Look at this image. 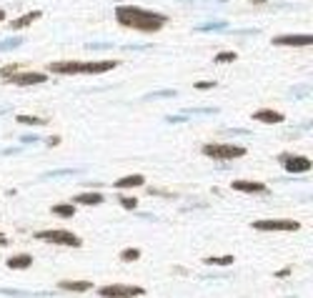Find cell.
<instances>
[{"mask_svg":"<svg viewBox=\"0 0 313 298\" xmlns=\"http://www.w3.org/2000/svg\"><path fill=\"white\" fill-rule=\"evenodd\" d=\"M115 20L118 25L130 28V31H141V33H158L168 23V18L160 16V13L136 8V5H121L115 10Z\"/></svg>","mask_w":313,"mask_h":298,"instance_id":"cell-1","label":"cell"},{"mask_svg":"<svg viewBox=\"0 0 313 298\" xmlns=\"http://www.w3.org/2000/svg\"><path fill=\"white\" fill-rule=\"evenodd\" d=\"M118 63L115 61H95V63H80V61H55L48 65L50 73H61V76H80V73H88V76H100V73L113 70Z\"/></svg>","mask_w":313,"mask_h":298,"instance_id":"cell-2","label":"cell"},{"mask_svg":"<svg viewBox=\"0 0 313 298\" xmlns=\"http://www.w3.org/2000/svg\"><path fill=\"white\" fill-rule=\"evenodd\" d=\"M203 156L216 158V160H235L246 156L243 145H231V143H208L203 145Z\"/></svg>","mask_w":313,"mask_h":298,"instance_id":"cell-3","label":"cell"},{"mask_svg":"<svg viewBox=\"0 0 313 298\" xmlns=\"http://www.w3.org/2000/svg\"><path fill=\"white\" fill-rule=\"evenodd\" d=\"M35 238L55 243V246H70V248H78L83 243L80 238L76 233H70V231H40V233H35Z\"/></svg>","mask_w":313,"mask_h":298,"instance_id":"cell-4","label":"cell"},{"mask_svg":"<svg viewBox=\"0 0 313 298\" xmlns=\"http://www.w3.org/2000/svg\"><path fill=\"white\" fill-rule=\"evenodd\" d=\"M100 296L106 298H138L145 296V291L141 286H128V283H113V286H103Z\"/></svg>","mask_w":313,"mask_h":298,"instance_id":"cell-5","label":"cell"},{"mask_svg":"<svg viewBox=\"0 0 313 298\" xmlns=\"http://www.w3.org/2000/svg\"><path fill=\"white\" fill-rule=\"evenodd\" d=\"M253 228H256V231H298V228H301V223L288 220V218H281V220H253Z\"/></svg>","mask_w":313,"mask_h":298,"instance_id":"cell-6","label":"cell"},{"mask_svg":"<svg viewBox=\"0 0 313 298\" xmlns=\"http://www.w3.org/2000/svg\"><path fill=\"white\" fill-rule=\"evenodd\" d=\"M281 163H283V168H286L288 173H306V171H311V160L303 158V156L283 153V156H281Z\"/></svg>","mask_w":313,"mask_h":298,"instance_id":"cell-7","label":"cell"},{"mask_svg":"<svg viewBox=\"0 0 313 298\" xmlns=\"http://www.w3.org/2000/svg\"><path fill=\"white\" fill-rule=\"evenodd\" d=\"M273 46H288V48H303L313 46V35H276Z\"/></svg>","mask_w":313,"mask_h":298,"instance_id":"cell-8","label":"cell"},{"mask_svg":"<svg viewBox=\"0 0 313 298\" xmlns=\"http://www.w3.org/2000/svg\"><path fill=\"white\" fill-rule=\"evenodd\" d=\"M233 190H241V193H250V196H268V186L263 183H256V181H233L231 183Z\"/></svg>","mask_w":313,"mask_h":298,"instance_id":"cell-9","label":"cell"},{"mask_svg":"<svg viewBox=\"0 0 313 298\" xmlns=\"http://www.w3.org/2000/svg\"><path fill=\"white\" fill-rule=\"evenodd\" d=\"M10 83H16V85H40V83H46L48 80V76H43V73H16V76H10L8 78Z\"/></svg>","mask_w":313,"mask_h":298,"instance_id":"cell-10","label":"cell"},{"mask_svg":"<svg viewBox=\"0 0 313 298\" xmlns=\"http://www.w3.org/2000/svg\"><path fill=\"white\" fill-rule=\"evenodd\" d=\"M253 118L256 121H261V123H268V125H278V123H283V113H278V110H271V108H261V110H256L253 113Z\"/></svg>","mask_w":313,"mask_h":298,"instance_id":"cell-11","label":"cell"},{"mask_svg":"<svg viewBox=\"0 0 313 298\" xmlns=\"http://www.w3.org/2000/svg\"><path fill=\"white\" fill-rule=\"evenodd\" d=\"M63 291H73V293H85V291H91L93 283L91 281H61L58 283Z\"/></svg>","mask_w":313,"mask_h":298,"instance_id":"cell-12","label":"cell"},{"mask_svg":"<svg viewBox=\"0 0 313 298\" xmlns=\"http://www.w3.org/2000/svg\"><path fill=\"white\" fill-rule=\"evenodd\" d=\"M73 203H78V205H100L103 203V193H80V196H73Z\"/></svg>","mask_w":313,"mask_h":298,"instance_id":"cell-13","label":"cell"},{"mask_svg":"<svg viewBox=\"0 0 313 298\" xmlns=\"http://www.w3.org/2000/svg\"><path fill=\"white\" fill-rule=\"evenodd\" d=\"M40 16H43L40 10H33V13H28V16H23V18H16V20L10 23V28H13V31H23V28H28L31 23H35Z\"/></svg>","mask_w":313,"mask_h":298,"instance_id":"cell-14","label":"cell"},{"mask_svg":"<svg viewBox=\"0 0 313 298\" xmlns=\"http://www.w3.org/2000/svg\"><path fill=\"white\" fill-rule=\"evenodd\" d=\"M31 263H33V256H28V253H20V256H13V258H8V268H10V271L31 268Z\"/></svg>","mask_w":313,"mask_h":298,"instance_id":"cell-15","label":"cell"},{"mask_svg":"<svg viewBox=\"0 0 313 298\" xmlns=\"http://www.w3.org/2000/svg\"><path fill=\"white\" fill-rule=\"evenodd\" d=\"M50 213L58 216V218H73V216H76V205H73V203H58V205L50 208Z\"/></svg>","mask_w":313,"mask_h":298,"instance_id":"cell-16","label":"cell"},{"mask_svg":"<svg viewBox=\"0 0 313 298\" xmlns=\"http://www.w3.org/2000/svg\"><path fill=\"white\" fill-rule=\"evenodd\" d=\"M143 175H123V178H118L115 181V188H138L143 186Z\"/></svg>","mask_w":313,"mask_h":298,"instance_id":"cell-17","label":"cell"},{"mask_svg":"<svg viewBox=\"0 0 313 298\" xmlns=\"http://www.w3.org/2000/svg\"><path fill=\"white\" fill-rule=\"evenodd\" d=\"M16 121L23 125H46L48 118H35V115H16Z\"/></svg>","mask_w":313,"mask_h":298,"instance_id":"cell-18","label":"cell"},{"mask_svg":"<svg viewBox=\"0 0 313 298\" xmlns=\"http://www.w3.org/2000/svg\"><path fill=\"white\" fill-rule=\"evenodd\" d=\"M208 266H231L233 263V256H208L203 258Z\"/></svg>","mask_w":313,"mask_h":298,"instance_id":"cell-19","label":"cell"},{"mask_svg":"<svg viewBox=\"0 0 313 298\" xmlns=\"http://www.w3.org/2000/svg\"><path fill=\"white\" fill-rule=\"evenodd\" d=\"M121 258H123L125 263H133V261L141 258V251H138V248H125V251L121 253Z\"/></svg>","mask_w":313,"mask_h":298,"instance_id":"cell-20","label":"cell"},{"mask_svg":"<svg viewBox=\"0 0 313 298\" xmlns=\"http://www.w3.org/2000/svg\"><path fill=\"white\" fill-rule=\"evenodd\" d=\"M16 70H20V65L18 63H13V65H5V68H0V78H10Z\"/></svg>","mask_w":313,"mask_h":298,"instance_id":"cell-21","label":"cell"},{"mask_svg":"<svg viewBox=\"0 0 313 298\" xmlns=\"http://www.w3.org/2000/svg\"><path fill=\"white\" fill-rule=\"evenodd\" d=\"M235 58H238L235 53H218L216 55V63H233Z\"/></svg>","mask_w":313,"mask_h":298,"instance_id":"cell-22","label":"cell"},{"mask_svg":"<svg viewBox=\"0 0 313 298\" xmlns=\"http://www.w3.org/2000/svg\"><path fill=\"white\" fill-rule=\"evenodd\" d=\"M121 205H123V208H128V211H133V208L138 205V201H136V198H130V196H121Z\"/></svg>","mask_w":313,"mask_h":298,"instance_id":"cell-23","label":"cell"},{"mask_svg":"<svg viewBox=\"0 0 313 298\" xmlns=\"http://www.w3.org/2000/svg\"><path fill=\"white\" fill-rule=\"evenodd\" d=\"M213 85H216L213 80H198V83H196V88H198V91H211Z\"/></svg>","mask_w":313,"mask_h":298,"instance_id":"cell-24","label":"cell"},{"mask_svg":"<svg viewBox=\"0 0 313 298\" xmlns=\"http://www.w3.org/2000/svg\"><path fill=\"white\" fill-rule=\"evenodd\" d=\"M291 276V268H283V271H276V278H286Z\"/></svg>","mask_w":313,"mask_h":298,"instance_id":"cell-25","label":"cell"},{"mask_svg":"<svg viewBox=\"0 0 313 298\" xmlns=\"http://www.w3.org/2000/svg\"><path fill=\"white\" fill-rule=\"evenodd\" d=\"M250 5H266V0H248Z\"/></svg>","mask_w":313,"mask_h":298,"instance_id":"cell-26","label":"cell"},{"mask_svg":"<svg viewBox=\"0 0 313 298\" xmlns=\"http://www.w3.org/2000/svg\"><path fill=\"white\" fill-rule=\"evenodd\" d=\"M0 246H8V238H5L3 233H0Z\"/></svg>","mask_w":313,"mask_h":298,"instance_id":"cell-27","label":"cell"},{"mask_svg":"<svg viewBox=\"0 0 313 298\" xmlns=\"http://www.w3.org/2000/svg\"><path fill=\"white\" fill-rule=\"evenodd\" d=\"M3 20H5V10H3V8H0V23H3Z\"/></svg>","mask_w":313,"mask_h":298,"instance_id":"cell-28","label":"cell"}]
</instances>
